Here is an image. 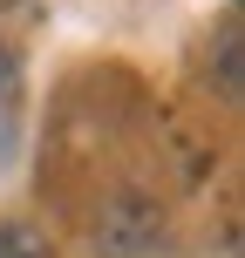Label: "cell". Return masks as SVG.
<instances>
[{
	"label": "cell",
	"mask_w": 245,
	"mask_h": 258,
	"mask_svg": "<svg viewBox=\"0 0 245 258\" xmlns=\"http://www.w3.org/2000/svg\"><path fill=\"white\" fill-rule=\"evenodd\" d=\"M164 238V218H157L150 197H109L103 218H95V245H103V258H143Z\"/></svg>",
	"instance_id": "6da1fadb"
},
{
	"label": "cell",
	"mask_w": 245,
	"mask_h": 258,
	"mask_svg": "<svg viewBox=\"0 0 245 258\" xmlns=\"http://www.w3.org/2000/svg\"><path fill=\"white\" fill-rule=\"evenodd\" d=\"M0 258H55L34 224H0Z\"/></svg>",
	"instance_id": "7a4b0ae2"
},
{
	"label": "cell",
	"mask_w": 245,
	"mask_h": 258,
	"mask_svg": "<svg viewBox=\"0 0 245 258\" xmlns=\"http://www.w3.org/2000/svg\"><path fill=\"white\" fill-rule=\"evenodd\" d=\"M0 7H14V0H0Z\"/></svg>",
	"instance_id": "3957f363"
}]
</instances>
